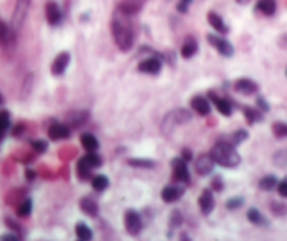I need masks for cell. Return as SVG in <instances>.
Listing matches in <instances>:
<instances>
[{
    "instance_id": "obj_1",
    "label": "cell",
    "mask_w": 287,
    "mask_h": 241,
    "mask_svg": "<svg viewBox=\"0 0 287 241\" xmlns=\"http://www.w3.org/2000/svg\"><path fill=\"white\" fill-rule=\"evenodd\" d=\"M129 14L116 9L111 18V31L116 46L122 52H129L135 44V30Z\"/></svg>"
},
{
    "instance_id": "obj_2",
    "label": "cell",
    "mask_w": 287,
    "mask_h": 241,
    "mask_svg": "<svg viewBox=\"0 0 287 241\" xmlns=\"http://www.w3.org/2000/svg\"><path fill=\"white\" fill-rule=\"evenodd\" d=\"M210 156L216 161V164L224 168H234L241 163V156L235 150V146L227 140H219L214 143L210 150Z\"/></svg>"
},
{
    "instance_id": "obj_3",
    "label": "cell",
    "mask_w": 287,
    "mask_h": 241,
    "mask_svg": "<svg viewBox=\"0 0 287 241\" xmlns=\"http://www.w3.org/2000/svg\"><path fill=\"white\" fill-rule=\"evenodd\" d=\"M190 119H192V114L185 108L170 111L168 114L164 115L163 120H161V132H163L164 136H171V133L177 126L188 124Z\"/></svg>"
},
{
    "instance_id": "obj_4",
    "label": "cell",
    "mask_w": 287,
    "mask_h": 241,
    "mask_svg": "<svg viewBox=\"0 0 287 241\" xmlns=\"http://www.w3.org/2000/svg\"><path fill=\"white\" fill-rule=\"evenodd\" d=\"M31 6V0H17L16 6H14V11L11 16V24L10 27L14 33H18L24 26V21L28 16V10Z\"/></svg>"
},
{
    "instance_id": "obj_5",
    "label": "cell",
    "mask_w": 287,
    "mask_h": 241,
    "mask_svg": "<svg viewBox=\"0 0 287 241\" xmlns=\"http://www.w3.org/2000/svg\"><path fill=\"white\" fill-rule=\"evenodd\" d=\"M163 69V58L158 55L150 56V58H146L139 62L137 65V70L140 73H146V75H152V76H156Z\"/></svg>"
},
{
    "instance_id": "obj_6",
    "label": "cell",
    "mask_w": 287,
    "mask_h": 241,
    "mask_svg": "<svg viewBox=\"0 0 287 241\" xmlns=\"http://www.w3.org/2000/svg\"><path fill=\"white\" fill-rule=\"evenodd\" d=\"M125 229H126L129 236L140 234L141 229H143L141 216L136 210H133V209L126 210V213H125Z\"/></svg>"
},
{
    "instance_id": "obj_7",
    "label": "cell",
    "mask_w": 287,
    "mask_h": 241,
    "mask_svg": "<svg viewBox=\"0 0 287 241\" xmlns=\"http://www.w3.org/2000/svg\"><path fill=\"white\" fill-rule=\"evenodd\" d=\"M207 42L214 46L217 50V52L220 55L226 56V58H231L234 55V46L231 45V42H228L227 39L214 35V34H207Z\"/></svg>"
},
{
    "instance_id": "obj_8",
    "label": "cell",
    "mask_w": 287,
    "mask_h": 241,
    "mask_svg": "<svg viewBox=\"0 0 287 241\" xmlns=\"http://www.w3.org/2000/svg\"><path fill=\"white\" fill-rule=\"evenodd\" d=\"M188 161H185L182 157H175L173 159V171H174V180L178 181V182H184L188 184L190 181L189 170H188Z\"/></svg>"
},
{
    "instance_id": "obj_9",
    "label": "cell",
    "mask_w": 287,
    "mask_h": 241,
    "mask_svg": "<svg viewBox=\"0 0 287 241\" xmlns=\"http://www.w3.org/2000/svg\"><path fill=\"white\" fill-rule=\"evenodd\" d=\"M216 161L213 160L210 154H201L195 161V170L196 173L202 177H206L214 170Z\"/></svg>"
},
{
    "instance_id": "obj_10",
    "label": "cell",
    "mask_w": 287,
    "mask_h": 241,
    "mask_svg": "<svg viewBox=\"0 0 287 241\" xmlns=\"http://www.w3.org/2000/svg\"><path fill=\"white\" fill-rule=\"evenodd\" d=\"M214 197H213V189L211 188H205L202 191L201 197L198 199V205H199V209L201 212L205 216L210 214L214 209Z\"/></svg>"
},
{
    "instance_id": "obj_11",
    "label": "cell",
    "mask_w": 287,
    "mask_h": 241,
    "mask_svg": "<svg viewBox=\"0 0 287 241\" xmlns=\"http://www.w3.org/2000/svg\"><path fill=\"white\" fill-rule=\"evenodd\" d=\"M69 63H70V54L69 52H60L51 65V73L54 76H62L67 69Z\"/></svg>"
},
{
    "instance_id": "obj_12",
    "label": "cell",
    "mask_w": 287,
    "mask_h": 241,
    "mask_svg": "<svg viewBox=\"0 0 287 241\" xmlns=\"http://www.w3.org/2000/svg\"><path fill=\"white\" fill-rule=\"evenodd\" d=\"M234 90H235L237 93L251 95V94H255L259 90V86H258V83L254 82L252 79L241 77V79L235 80V83H234Z\"/></svg>"
},
{
    "instance_id": "obj_13",
    "label": "cell",
    "mask_w": 287,
    "mask_h": 241,
    "mask_svg": "<svg viewBox=\"0 0 287 241\" xmlns=\"http://www.w3.org/2000/svg\"><path fill=\"white\" fill-rule=\"evenodd\" d=\"M70 126H67L66 124L56 122V124H52V125L48 128V136L49 139H52V140H63V139L70 137Z\"/></svg>"
},
{
    "instance_id": "obj_14",
    "label": "cell",
    "mask_w": 287,
    "mask_h": 241,
    "mask_svg": "<svg viewBox=\"0 0 287 241\" xmlns=\"http://www.w3.org/2000/svg\"><path fill=\"white\" fill-rule=\"evenodd\" d=\"M88 119H90V112H88V111H70V112L65 116V124L67 126H70V128H77V126L86 124Z\"/></svg>"
},
{
    "instance_id": "obj_15",
    "label": "cell",
    "mask_w": 287,
    "mask_h": 241,
    "mask_svg": "<svg viewBox=\"0 0 287 241\" xmlns=\"http://www.w3.org/2000/svg\"><path fill=\"white\" fill-rule=\"evenodd\" d=\"M45 16H46V21L49 22V26H58L62 21V10L58 6V3L55 2H48L45 6Z\"/></svg>"
},
{
    "instance_id": "obj_16",
    "label": "cell",
    "mask_w": 287,
    "mask_h": 241,
    "mask_svg": "<svg viewBox=\"0 0 287 241\" xmlns=\"http://www.w3.org/2000/svg\"><path fill=\"white\" fill-rule=\"evenodd\" d=\"M182 195H184V188L182 186L168 185L163 188V191H161V199L167 203H173L175 201H178Z\"/></svg>"
},
{
    "instance_id": "obj_17",
    "label": "cell",
    "mask_w": 287,
    "mask_h": 241,
    "mask_svg": "<svg viewBox=\"0 0 287 241\" xmlns=\"http://www.w3.org/2000/svg\"><path fill=\"white\" fill-rule=\"evenodd\" d=\"M209 99L213 101V104L216 105L217 111L224 116H230L233 114V105L231 103L226 99H222V97H217L214 93H209Z\"/></svg>"
},
{
    "instance_id": "obj_18",
    "label": "cell",
    "mask_w": 287,
    "mask_h": 241,
    "mask_svg": "<svg viewBox=\"0 0 287 241\" xmlns=\"http://www.w3.org/2000/svg\"><path fill=\"white\" fill-rule=\"evenodd\" d=\"M190 107L202 116H207L211 112L210 103L202 95H195L194 99L190 100Z\"/></svg>"
},
{
    "instance_id": "obj_19",
    "label": "cell",
    "mask_w": 287,
    "mask_h": 241,
    "mask_svg": "<svg viewBox=\"0 0 287 241\" xmlns=\"http://www.w3.org/2000/svg\"><path fill=\"white\" fill-rule=\"evenodd\" d=\"M80 209H82V212L87 216H90V218H97L98 216V212H100V208H98L97 202L92 199V198H83L80 199Z\"/></svg>"
},
{
    "instance_id": "obj_20",
    "label": "cell",
    "mask_w": 287,
    "mask_h": 241,
    "mask_svg": "<svg viewBox=\"0 0 287 241\" xmlns=\"http://www.w3.org/2000/svg\"><path fill=\"white\" fill-rule=\"evenodd\" d=\"M141 7H143V0H121L119 6H118V9L125 11L129 16L139 13Z\"/></svg>"
},
{
    "instance_id": "obj_21",
    "label": "cell",
    "mask_w": 287,
    "mask_h": 241,
    "mask_svg": "<svg viewBox=\"0 0 287 241\" xmlns=\"http://www.w3.org/2000/svg\"><path fill=\"white\" fill-rule=\"evenodd\" d=\"M207 21H209V24H210L211 27L216 30L217 33L220 34H227L230 30H228L227 24L223 21V18L217 13H214V11H209L207 13Z\"/></svg>"
},
{
    "instance_id": "obj_22",
    "label": "cell",
    "mask_w": 287,
    "mask_h": 241,
    "mask_svg": "<svg viewBox=\"0 0 287 241\" xmlns=\"http://www.w3.org/2000/svg\"><path fill=\"white\" fill-rule=\"evenodd\" d=\"M80 143H82L83 149L86 150V152H95L98 150L100 148V143H98V139L92 133L90 132H84L82 133V136H80Z\"/></svg>"
},
{
    "instance_id": "obj_23",
    "label": "cell",
    "mask_w": 287,
    "mask_h": 241,
    "mask_svg": "<svg viewBox=\"0 0 287 241\" xmlns=\"http://www.w3.org/2000/svg\"><path fill=\"white\" fill-rule=\"evenodd\" d=\"M196 52H198V42L192 37H188L181 48V56L184 59H190L192 56H195Z\"/></svg>"
},
{
    "instance_id": "obj_24",
    "label": "cell",
    "mask_w": 287,
    "mask_h": 241,
    "mask_svg": "<svg viewBox=\"0 0 287 241\" xmlns=\"http://www.w3.org/2000/svg\"><path fill=\"white\" fill-rule=\"evenodd\" d=\"M276 0H258L256 3V10L265 16H273L276 13Z\"/></svg>"
},
{
    "instance_id": "obj_25",
    "label": "cell",
    "mask_w": 287,
    "mask_h": 241,
    "mask_svg": "<svg viewBox=\"0 0 287 241\" xmlns=\"http://www.w3.org/2000/svg\"><path fill=\"white\" fill-rule=\"evenodd\" d=\"M16 33L11 30V27H9L3 20H0V45H9L14 38Z\"/></svg>"
},
{
    "instance_id": "obj_26",
    "label": "cell",
    "mask_w": 287,
    "mask_h": 241,
    "mask_svg": "<svg viewBox=\"0 0 287 241\" xmlns=\"http://www.w3.org/2000/svg\"><path fill=\"white\" fill-rule=\"evenodd\" d=\"M247 218H248V220L252 223V225L255 226H268L269 225V222L266 220V218L264 216V214L260 213L258 209L255 208H251L247 212Z\"/></svg>"
},
{
    "instance_id": "obj_27",
    "label": "cell",
    "mask_w": 287,
    "mask_h": 241,
    "mask_svg": "<svg viewBox=\"0 0 287 241\" xmlns=\"http://www.w3.org/2000/svg\"><path fill=\"white\" fill-rule=\"evenodd\" d=\"M91 165L87 163V160L84 159V157H82V159L77 161V176H79V178L83 181L88 180L90 177H91Z\"/></svg>"
},
{
    "instance_id": "obj_28",
    "label": "cell",
    "mask_w": 287,
    "mask_h": 241,
    "mask_svg": "<svg viewBox=\"0 0 287 241\" xmlns=\"http://www.w3.org/2000/svg\"><path fill=\"white\" fill-rule=\"evenodd\" d=\"M75 231H76L77 238L80 241H90L92 240V230L83 222H79L75 227Z\"/></svg>"
},
{
    "instance_id": "obj_29",
    "label": "cell",
    "mask_w": 287,
    "mask_h": 241,
    "mask_svg": "<svg viewBox=\"0 0 287 241\" xmlns=\"http://www.w3.org/2000/svg\"><path fill=\"white\" fill-rule=\"evenodd\" d=\"M244 116H245V119L248 120L249 125H252V124H256V122L264 120V115H262V112H259V111L256 110V108H252V107H245Z\"/></svg>"
},
{
    "instance_id": "obj_30",
    "label": "cell",
    "mask_w": 287,
    "mask_h": 241,
    "mask_svg": "<svg viewBox=\"0 0 287 241\" xmlns=\"http://www.w3.org/2000/svg\"><path fill=\"white\" fill-rule=\"evenodd\" d=\"M108 185H109V180L105 176H101V174H100V176H95L91 180V186L94 191L103 192L108 188Z\"/></svg>"
},
{
    "instance_id": "obj_31",
    "label": "cell",
    "mask_w": 287,
    "mask_h": 241,
    "mask_svg": "<svg viewBox=\"0 0 287 241\" xmlns=\"http://www.w3.org/2000/svg\"><path fill=\"white\" fill-rule=\"evenodd\" d=\"M279 184V181L275 176H265L264 178H260L259 180V188L262 191H272L275 186H277Z\"/></svg>"
},
{
    "instance_id": "obj_32",
    "label": "cell",
    "mask_w": 287,
    "mask_h": 241,
    "mask_svg": "<svg viewBox=\"0 0 287 241\" xmlns=\"http://www.w3.org/2000/svg\"><path fill=\"white\" fill-rule=\"evenodd\" d=\"M33 83H34V76L30 73V75H27V76L24 77V82H22L21 84V91H20V97H21V100H26L31 94V91H33Z\"/></svg>"
},
{
    "instance_id": "obj_33",
    "label": "cell",
    "mask_w": 287,
    "mask_h": 241,
    "mask_svg": "<svg viewBox=\"0 0 287 241\" xmlns=\"http://www.w3.org/2000/svg\"><path fill=\"white\" fill-rule=\"evenodd\" d=\"M128 164L136 168H154L156 167V161L150 159H129Z\"/></svg>"
},
{
    "instance_id": "obj_34",
    "label": "cell",
    "mask_w": 287,
    "mask_h": 241,
    "mask_svg": "<svg viewBox=\"0 0 287 241\" xmlns=\"http://www.w3.org/2000/svg\"><path fill=\"white\" fill-rule=\"evenodd\" d=\"M272 132L273 135L279 139L282 137H287V124L286 122H282V120H276L272 124Z\"/></svg>"
},
{
    "instance_id": "obj_35",
    "label": "cell",
    "mask_w": 287,
    "mask_h": 241,
    "mask_svg": "<svg viewBox=\"0 0 287 241\" xmlns=\"http://www.w3.org/2000/svg\"><path fill=\"white\" fill-rule=\"evenodd\" d=\"M273 164L279 168H287V149L279 150L273 154Z\"/></svg>"
},
{
    "instance_id": "obj_36",
    "label": "cell",
    "mask_w": 287,
    "mask_h": 241,
    "mask_svg": "<svg viewBox=\"0 0 287 241\" xmlns=\"http://www.w3.org/2000/svg\"><path fill=\"white\" fill-rule=\"evenodd\" d=\"M10 126V114L9 111H0V140L5 136L6 131Z\"/></svg>"
},
{
    "instance_id": "obj_37",
    "label": "cell",
    "mask_w": 287,
    "mask_h": 241,
    "mask_svg": "<svg viewBox=\"0 0 287 241\" xmlns=\"http://www.w3.org/2000/svg\"><path fill=\"white\" fill-rule=\"evenodd\" d=\"M33 212V201L31 199H26V201H22L20 205H18V208H17V214L20 216V218H27L30 216Z\"/></svg>"
},
{
    "instance_id": "obj_38",
    "label": "cell",
    "mask_w": 287,
    "mask_h": 241,
    "mask_svg": "<svg viewBox=\"0 0 287 241\" xmlns=\"http://www.w3.org/2000/svg\"><path fill=\"white\" fill-rule=\"evenodd\" d=\"M84 159L87 160V163L91 165L92 168H97L100 165H103V157L98 153H95V152H87Z\"/></svg>"
},
{
    "instance_id": "obj_39",
    "label": "cell",
    "mask_w": 287,
    "mask_h": 241,
    "mask_svg": "<svg viewBox=\"0 0 287 241\" xmlns=\"http://www.w3.org/2000/svg\"><path fill=\"white\" fill-rule=\"evenodd\" d=\"M271 210H272V213L275 214V216H279V218H282V216H286V214H287V203L276 202V201H273V202H271Z\"/></svg>"
},
{
    "instance_id": "obj_40",
    "label": "cell",
    "mask_w": 287,
    "mask_h": 241,
    "mask_svg": "<svg viewBox=\"0 0 287 241\" xmlns=\"http://www.w3.org/2000/svg\"><path fill=\"white\" fill-rule=\"evenodd\" d=\"M249 137V133L248 131H245V129H238V131H235L231 135V143H233L234 146H237L240 143H243L244 140H247Z\"/></svg>"
},
{
    "instance_id": "obj_41",
    "label": "cell",
    "mask_w": 287,
    "mask_h": 241,
    "mask_svg": "<svg viewBox=\"0 0 287 241\" xmlns=\"http://www.w3.org/2000/svg\"><path fill=\"white\" fill-rule=\"evenodd\" d=\"M182 222H184V218H182V213L179 212V210H173V213L170 216V227L171 229H175V227H179V226L182 225Z\"/></svg>"
},
{
    "instance_id": "obj_42",
    "label": "cell",
    "mask_w": 287,
    "mask_h": 241,
    "mask_svg": "<svg viewBox=\"0 0 287 241\" xmlns=\"http://www.w3.org/2000/svg\"><path fill=\"white\" fill-rule=\"evenodd\" d=\"M243 205H244V198L241 197L231 198V199H228L227 202H226V206H227L228 210H237V209L241 208Z\"/></svg>"
},
{
    "instance_id": "obj_43",
    "label": "cell",
    "mask_w": 287,
    "mask_h": 241,
    "mask_svg": "<svg viewBox=\"0 0 287 241\" xmlns=\"http://www.w3.org/2000/svg\"><path fill=\"white\" fill-rule=\"evenodd\" d=\"M31 146H33V149L37 153H45L48 150V143L45 140H34L31 143Z\"/></svg>"
},
{
    "instance_id": "obj_44",
    "label": "cell",
    "mask_w": 287,
    "mask_h": 241,
    "mask_svg": "<svg viewBox=\"0 0 287 241\" xmlns=\"http://www.w3.org/2000/svg\"><path fill=\"white\" fill-rule=\"evenodd\" d=\"M224 188V184H223V178L220 176H216L211 178V189L216 192H220Z\"/></svg>"
},
{
    "instance_id": "obj_45",
    "label": "cell",
    "mask_w": 287,
    "mask_h": 241,
    "mask_svg": "<svg viewBox=\"0 0 287 241\" xmlns=\"http://www.w3.org/2000/svg\"><path fill=\"white\" fill-rule=\"evenodd\" d=\"M277 192H279V195L283 198H287V176L283 178V180L279 181V184H277Z\"/></svg>"
},
{
    "instance_id": "obj_46",
    "label": "cell",
    "mask_w": 287,
    "mask_h": 241,
    "mask_svg": "<svg viewBox=\"0 0 287 241\" xmlns=\"http://www.w3.org/2000/svg\"><path fill=\"white\" fill-rule=\"evenodd\" d=\"M190 3H192V0H179L178 5H177V10L179 13H186L188 9H189Z\"/></svg>"
},
{
    "instance_id": "obj_47",
    "label": "cell",
    "mask_w": 287,
    "mask_h": 241,
    "mask_svg": "<svg viewBox=\"0 0 287 241\" xmlns=\"http://www.w3.org/2000/svg\"><path fill=\"white\" fill-rule=\"evenodd\" d=\"M256 105H258V108L259 110H262V111H269L271 110V107H269V104H268V101H266L264 97H258L256 99Z\"/></svg>"
},
{
    "instance_id": "obj_48",
    "label": "cell",
    "mask_w": 287,
    "mask_h": 241,
    "mask_svg": "<svg viewBox=\"0 0 287 241\" xmlns=\"http://www.w3.org/2000/svg\"><path fill=\"white\" fill-rule=\"evenodd\" d=\"M0 240H3V241H17V240H20V236H17V234H3V236L0 237Z\"/></svg>"
},
{
    "instance_id": "obj_49",
    "label": "cell",
    "mask_w": 287,
    "mask_h": 241,
    "mask_svg": "<svg viewBox=\"0 0 287 241\" xmlns=\"http://www.w3.org/2000/svg\"><path fill=\"white\" fill-rule=\"evenodd\" d=\"M185 161H190L192 160V152H190L189 149H184L182 150V156H181Z\"/></svg>"
},
{
    "instance_id": "obj_50",
    "label": "cell",
    "mask_w": 287,
    "mask_h": 241,
    "mask_svg": "<svg viewBox=\"0 0 287 241\" xmlns=\"http://www.w3.org/2000/svg\"><path fill=\"white\" fill-rule=\"evenodd\" d=\"M22 131H24V125H22V124H18V125L16 126V129L13 131V135H14V136H17V135H20Z\"/></svg>"
},
{
    "instance_id": "obj_51",
    "label": "cell",
    "mask_w": 287,
    "mask_h": 241,
    "mask_svg": "<svg viewBox=\"0 0 287 241\" xmlns=\"http://www.w3.org/2000/svg\"><path fill=\"white\" fill-rule=\"evenodd\" d=\"M35 176H37V174H35V171H33V170L26 171V177H27L28 181H33L34 178H35Z\"/></svg>"
},
{
    "instance_id": "obj_52",
    "label": "cell",
    "mask_w": 287,
    "mask_h": 241,
    "mask_svg": "<svg viewBox=\"0 0 287 241\" xmlns=\"http://www.w3.org/2000/svg\"><path fill=\"white\" fill-rule=\"evenodd\" d=\"M238 5H247V3H249V0H235Z\"/></svg>"
},
{
    "instance_id": "obj_53",
    "label": "cell",
    "mask_w": 287,
    "mask_h": 241,
    "mask_svg": "<svg viewBox=\"0 0 287 241\" xmlns=\"http://www.w3.org/2000/svg\"><path fill=\"white\" fill-rule=\"evenodd\" d=\"M2 101H3V99H2V95H0V104H2Z\"/></svg>"
},
{
    "instance_id": "obj_54",
    "label": "cell",
    "mask_w": 287,
    "mask_h": 241,
    "mask_svg": "<svg viewBox=\"0 0 287 241\" xmlns=\"http://www.w3.org/2000/svg\"><path fill=\"white\" fill-rule=\"evenodd\" d=\"M286 76H287V70H286Z\"/></svg>"
}]
</instances>
